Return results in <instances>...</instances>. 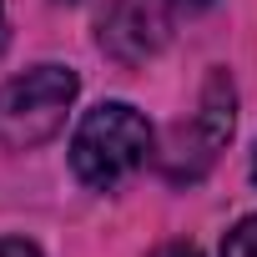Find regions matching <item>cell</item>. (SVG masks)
<instances>
[{
    "instance_id": "1",
    "label": "cell",
    "mask_w": 257,
    "mask_h": 257,
    "mask_svg": "<svg viewBox=\"0 0 257 257\" xmlns=\"http://www.w3.org/2000/svg\"><path fill=\"white\" fill-rule=\"evenodd\" d=\"M152 152V126L137 106L126 101H106L96 111H86V121L71 137V167L86 187L106 192L116 182H126Z\"/></svg>"
},
{
    "instance_id": "2",
    "label": "cell",
    "mask_w": 257,
    "mask_h": 257,
    "mask_svg": "<svg viewBox=\"0 0 257 257\" xmlns=\"http://www.w3.org/2000/svg\"><path fill=\"white\" fill-rule=\"evenodd\" d=\"M81 81L66 66H36L0 86V147L31 152L61 132V121L76 101Z\"/></svg>"
},
{
    "instance_id": "3",
    "label": "cell",
    "mask_w": 257,
    "mask_h": 257,
    "mask_svg": "<svg viewBox=\"0 0 257 257\" xmlns=\"http://www.w3.org/2000/svg\"><path fill=\"white\" fill-rule=\"evenodd\" d=\"M232 81L222 71L207 76V91H202V106L187 126H177V137H172V152H167V172L177 182H192L212 167V157L222 152V142L232 137Z\"/></svg>"
},
{
    "instance_id": "4",
    "label": "cell",
    "mask_w": 257,
    "mask_h": 257,
    "mask_svg": "<svg viewBox=\"0 0 257 257\" xmlns=\"http://www.w3.org/2000/svg\"><path fill=\"white\" fill-rule=\"evenodd\" d=\"M222 257H257V217H242V222L227 232Z\"/></svg>"
},
{
    "instance_id": "5",
    "label": "cell",
    "mask_w": 257,
    "mask_h": 257,
    "mask_svg": "<svg viewBox=\"0 0 257 257\" xmlns=\"http://www.w3.org/2000/svg\"><path fill=\"white\" fill-rule=\"evenodd\" d=\"M0 257H41V252H36V242H26V237H0Z\"/></svg>"
},
{
    "instance_id": "6",
    "label": "cell",
    "mask_w": 257,
    "mask_h": 257,
    "mask_svg": "<svg viewBox=\"0 0 257 257\" xmlns=\"http://www.w3.org/2000/svg\"><path fill=\"white\" fill-rule=\"evenodd\" d=\"M152 257H202L197 247H182V242H172V247H157Z\"/></svg>"
},
{
    "instance_id": "7",
    "label": "cell",
    "mask_w": 257,
    "mask_h": 257,
    "mask_svg": "<svg viewBox=\"0 0 257 257\" xmlns=\"http://www.w3.org/2000/svg\"><path fill=\"white\" fill-rule=\"evenodd\" d=\"M0 51H6V11H0Z\"/></svg>"
},
{
    "instance_id": "8",
    "label": "cell",
    "mask_w": 257,
    "mask_h": 257,
    "mask_svg": "<svg viewBox=\"0 0 257 257\" xmlns=\"http://www.w3.org/2000/svg\"><path fill=\"white\" fill-rule=\"evenodd\" d=\"M187 6H202V0H187Z\"/></svg>"
},
{
    "instance_id": "9",
    "label": "cell",
    "mask_w": 257,
    "mask_h": 257,
    "mask_svg": "<svg viewBox=\"0 0 257 257\" xmlns=\"http://www.w3.org/2000/svg\"><path fill=\"white\" fill-rule=\"evenodd\" d=\"M252 177H257V162H252Z\"/></svg>"
}]
</instances>
